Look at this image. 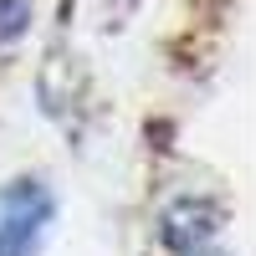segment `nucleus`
Segmentation results:
<instances>
[{
  "label": "nucleus",
  "instance_id": "obj_1",
  "mask_svg": "<svg viewBox=\"0 0 256 256\" xmlns=\"http://www.w3.org/2000/svg\"><path fill=\"white\" fill-rule=\"evenodd\" d=\"M52 190L41 180H16L0 190V256H31L52 226Z\"/></svg>",
  "mask_w": 256,
  "mask_h": 256
},
{
  "label": "nucleus",
  "instance_id": "obj_2",
  "mask_svg": "<svg viewBox=\"0 0 256 256\" xmlns=\"http://www.w3.org/2000/svg\"><path fill=\"white\" fill-rule=\"evenodd\" d=\"M26 20H31V0H0V46H10L26 31Z\"/></svg>",
  "mask_w": 256,
  "mask_h": 256
}]
</instances>
